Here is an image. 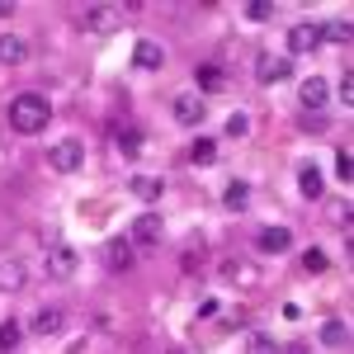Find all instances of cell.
Returning a JSON list of instances; mask_svg holds the SVG:
<instances>
[{
	"label": "cell",
	"mask_w": 354,
	"mask_h": 354,
	"mask_svg": "<svg viewBox=\"0 0 354 354\" xmlns=\"http://www.w3.org/2000/svg\"><path fill=\"white\" fill-rule=\"evenodd\" d=\"M53 123V104L43 100V95H15V104H10V128L15 133H24V137H33V133H43Z\"/></svg>",
	"instance_id": "1"
},
{
	"label": "cell",
	"mask_w": 354,
	"mask_h": 354,
	"mask_svg": "<svg viewBox=\"0 0 354 354\" xmlns=\"http://www.w3.org/2000/svg\"><path fill=\"white\" fill-rule=\"evenodd\" d=\"M255 81H260V85L293 81V57H283V53H265L260 62H255Z\"/></svg>",
	"instance_id": "2"
},
{
	"label": "cell",
	"mask_w": 354,
	"mask_h": 354,
	"mask_svg": "<svg viewBox=\"0 0 354 354\" xmlns=\"http://www.w3.org/2000/svg\"><path fill=\"white\" fill-rule=\"evenodd\" d=\"M81 24L90 28V33H118L123 10H118V5H90V10L81 15Z\"/></svg>",
	"instance_id": "3"
},
{
	"label": "cell",
	"mask_w": 354,
	"mask_h": 354,
	"mask_svg": "<svg viewBox=\"0 0 354 354\" xmlns=\"http://www.w3.org/2000/svg\"><path fill=\"white\" fill-rule=\"evenodd\" d=\"M81 161H85V147L76 142V137H66V142H57L53 151H48V165H53V170H62V175H71V170H81Z\"/></svg>",
	"instance_id": "4"
},
{
	"label": "cell",
	"mask_w": 354,
	"mask_h": 354,
	"mask_svg": "<svg viewBox=\"0 0 354 354\" xmlns=\"http://www.w3.org/2000/svg\"><path fill=\"white\" fill-rule=\"evenodd\" d=\"M317 48H322V28L317 24H293L288 28V53L283 57H307V53H317Z\"/></svg>",
	"instance_id": "5"
},
{
	"label": "cell",
	"mask_w": 354,
	"mask_h": 354,
	"mask_svg": "<svg viewBox=\"0 0 354 354\" xmlns=\"http://www.w3.org/2000/svg\"><path fill=\"white\" fill-rule=\"evenodd\" d=\"M76 270H81V255L71 245H53L48 250V274L53 279H76Z\"/></svg>",
	"instance_id": "6"
},
{
	"label": "cell",
	"mask_w": 354,
	"mask_h": 354,
	"mask_svg": "<svg viewBox=\"0 0 354 354\" xmlns=\"http://www.w3.org/2000/svg\"><path fill=\"white\" fill-rule=\"evenodd\" d=\"M175 123H185V128H198L203 118H208V104L198 100V95H175Z\"/></svg>",
	"instance_id": "7"
},
{
	"label": "cell",
	"mask_w": 354,
	"mask_h": 354,
	"mask_svg": "<svg viewBox=\"0 0 354 354\" xmlns=\"http://www.w3.org/2000/svg\"><path fill=\"white\" fill-rule=\"evenodd\" d=\"M288 245H293L288 227H260L255 232V250H265V255H288Z\"/></svg>",
	"instance_id": "8"
},
{
	"label": "cell",
	"mask_w": 354,
	"mask_h": 354,
	"mask_svg": "<svg viewBox=\"0 0 354 354\" xmlns=\"http://www.w3.org/2000/svg\"><path fill=\"white\" fill-rule=\"evenodd\" d=\"M165 236V222L156 218V213H142V218L133 222V232H128V241L133 245H156Z\"/></svg>",
	"instance_id": "9"
},
{
	"label": "cell",
	"mask_w": 354,
	"mask_h": 354,
	"mask_svg": "<svg viewBox=\"0 0 354 354\" xmlns=\"http://www.w3.org/2000/svg\"><path fill=\"white\" fill-rule=\"evenodd\" d=\"M298 100H302V109H312V113H322L330 104V85L322 81V76H307L298 90Z\"/></svg>",
	"instance_id": "10"
},
{
	"label": "cell",
	"mask_w": 354,
	"mask_h": 354,
	"mask_svg": "<svg viewBox=\"0 0 354 354\" xmlns=\"http://www.w3.org/2000/svg\"><path fill=\"white\" fill-rule=\"evenodd\" d=\"M62 326H66V312H62V307H43V312L28 322V330H33V335H57Z\"/></svg>",
	"instance_id": "11"
},
{
	"label": "cell",
	"mask_w": 354,
	"mask_h": 354,
	"mask_svg": "<svg viewBox=\"0 0 354 354\" xmlns=\"http://www.w3.org/2000/svg\"><path fill=\"white\" fill-rule=\"evenodd\" d=\"M161 62H165V48L151 43V38H142V43L133 48V66H142V71H156Z\"/></svg>",
	"instance_id": "12"
},
{
	"label": "cell",
	"mask_w": 354,
	"mask_h": 354,
	"mask_svg": "<svg viewBox=\"0 0 354 354\" xmlns=\"http://www.w3.org/2000/svg\"><path fill=\"white\" fill-rule=\"evenodd\" d=\"M24 279H28L24 260H5V265H0V293H19Z\"/></svg>",
	"instance_id": "13"
},
{
	"label": "cell",
	"mask_w": 354,
	"mask_h": 354,
	"mask_svg": "<svg viewBox=\"0 0 354 354\" xmlns=\"http://www.w3.org/2000/svg\"><path fill=\"white\" fill-rule=\"evenodd\" d=\"M104 265H109L113 274L133 270V241H109V250H104Z\"/></svg>",
	"instance_id": "14"
},
{
	"label": "cell",
	"mask_w": 354,
	"mask_h": 354,
	"mask_svg": "<svg viewBox=\"0 0 354 354\" xmlns=\"http://www.w3.org/2000/svg\"><path fill=\"white\" fill-rule=\"evenodd\" d=\"M128 189H133V198H142V203H156V198L165 194V185L156 180V175H133V185H128Z\"/></svg>",
	"instance_id": "15"
},
{
	"label": "cell",
	"mask_w": 354,
	"mask_h": 354,
	"mask_svg": "<svg viewBox=\"0 0 354 354\" xmlns=\"http://www.w3.org/2000/svg\"><path fill=\"white\" fill-rule=\"evenodd\" d=\"M24 57H28V43H24V38H15V33H0V62H5V66H19Z\"/></svg>",
	"instance_id": "16"
},
{
	"label": "cell",
	"mask_w": 354,
	"mask_h": 354,
	"mask_svg": "<svg viewBox=\"0 0 354 354\" xmlns=\"http://www.w3.org/2000/svg\"><path fill=\"white\" fill-rule=\"evenodd\" d=\"M222 274H232V283H241V288H255L260 283V274L250 270L245 260H222Z\"/></svg>",
	"instance_id": "17"
},
{
	"label": "cell",
	"mask_w": 354,
	"mask_h": 354,
	"mask_svg": "<svg viewBox=\"0 0 354 354\" xmlns=\"http://www.w3.org/2000/svg\"><path fill=\"white\" fill-rule=\"evenodd\" d=\"M198 90H203V95H218V90H227L222 66H213V62H208V66H198Z\"/></svg>",
	"instance_id": "18"
},
{
	"label": "cell",
	"mask_w": 354,
	"mask_h": 354,
	"mask_svg": "<svg viewBox=\"0 0 354 354\" xmlns=\"http://www.w3.org/2000/svg\"><path fill=\"white\" fill-rule=\"evenodd\" d=\"M222 203H227L232 213H241L245 203H250V185H241V180H232V185L222 189Z\"/></svg>",
	"instance_id": "19"
},
{
	"label": "cell",
	"mask_w": 354,
	"mask_h": 354,
	"mask_svg": "<svg viewBox=\"0 0 354 354\" xmlns=\"http://www.w3.org/2000/svg\"><path fill=\"white\" fill-rule=\"evenodd\" d=\"M317 28H322V43H350L354 38L350 19H330V24H317Z\"/></svg>",
	"instance_id": "20"
},
{
	"label": "cell",
	"mask_w": 354,
	"mask_h": 354,
	"mask_svg": "<svg viewBox=\"0 0 354 354\" xmlns=\"http://www.w3.org/2000/svg\"><path fill=\"white\" fill-rule=\"evenodd\" d=\"M189 161L194 165H213L218 161V142H213V137H198V142L189 147Z\"/></svg>",
	"instance_id": "21"
},
{
	"label": "cell",
	"mask_w": 354,
	"mask_h": 354,
	"mask_svg": "<svg viewBox=\"0 0 354 354\" xmlns=\"http://www.w3.org/2000/svg\"><path fill=\"white\" fill-rule=\"evenodd\" d=\"M322 340H326L330 350H345V345H350V326H345V322H326V326H322Z\"/></svg>",
	"instance_id": "22"
},
{
	"label": "cell",
	"mask_w": 354,
	"mask_h": 354,
	"mask_svg": "<svg viewBox=\"0 0 354 354\" xmlns=\"http://www.w3.org/2000/svg\"><path fill=\"white\" fill-rule=\"evenodd\" d=\"M298 189L307 194V198H317V194H322V175H317L312 165H302V170H298Z\"/></svg>",
	"instance_id": "23"
},
{
	"label": "cell",
	"mask_w": 354,
	"mask_h": 354,
	"mask_svg": "<svg viewBox=\"0 0 354 354\" xmlns=\"http://www.w3.org/2000/svg\"><path fill=\"white\" fill-rule=\"evenodd\" d=\"M118 147H123L128 156H142V147H147V137L137 133V128H123V133H118Z\"/></svg>",
	"instance_id": "24"
},
{
	"label": "cell",
	"mask_w": 354,
	"mask_h": 354,
	"mask_svg": "<svg viewBox=\"0 0 354 354\" xmlns=\"http://www.w3.org/2000/svg\"><path fill=\"white\" fill-rule=\"evenodd\" d=\"M270 15H274L270 0H250V5H245V19H250V24H270Z\"/></svg>",
	"instance_id": "25"
},
{
	"label": "cell",
	"mask_w": 354,
	"mask_h": 354,
	"mask_svg": "<svg viewBox=\"0 0 354 354\" xmlns=\"http://www.w3.org/2000/svg\"><path fill=\"white\" fill-rule=\"evenodd\" d=\"M250 133V118H245V113H232V118H227V137H245Z\"/></svg>",
	"instance_id": "26"
},
{
	"label": "cell",
	"mask_w": 354,
	"mask_h": 354,
	"mask_svg": "<svg viewBox=\"0 0 354 354\" xmlns=\"http://www.w3.org/2000/svg\"><path fill=\"white\" fill-rule=\"evenodd\" d=\"M15 345H19V326L5 322V326H0V350H15Z\"/></svg>",
	"instance_id": "27"
},
{
	"label": "cell",
	"mask_w": 354,
	"mask_h": 354,
	"mask_svg": "<svg viewBox=\"0 0 354 354\" xmlns=\"http://www.w3.org/2000/svg\"><path fill=\"white\" fill-rule=\"evenodd\" d=\"M340 104H345V109L354 104V71H345V76H340Z\"/></svg>",
	"instance_id": "28"
},
{
	"label": "cell",
	"mask_w": 354,
	"mask_h": 354,
	"mask_svg": "<svg viewBox=\"0 0 354 354\" xmlns=\"http://www.w3.org/2000/svg\"><path fill=\"white\" fill-rule=\"evenodd\" d=\"M279 345H274L270 335H250V354H274Z\"/></svg>",
	"instance_id": "29"
},
{
	"label": "cell",
	"mask_w": 354,
	"mask_h": 354,
	"mask_svg": "<svg viewBox=\"0 0 354 354\" xmlns=\"http://www.w3.org/2000/svg\"><path fill=\"white\" fill-rule=\"evenodd\" d=\"M302 265H307L312 274H322V270H326V255H322V250H307V255H302Z\"/></svg>",
	"instance_id": "30"
},
{
	"label": "cell",
	"mask_w": 354,
	"mask_h": 354,
	"mask_svg": "<svg viewBox=\"0 0 354 354\" xmlns=\"http://www.w3.org/2000/svg\"><path fill=\"white\" fill-rule=\"evenodd\" d=\"M335 170H340V180H350V175H354V165H350V151H345V147H340V156H335Z\"/></svg>",
	"instance_id": "31"
},
{
	"label": "cell",
	"mask_w": 354,
	"mask_h": 354,
	"mask_svg": "<svg viewBox=\"0 0 354 354\" xmlns=\"http://www.w3.org/2000/svg\"><path fill=\"white\" fill-rule=\"evenodd\" d=\"M222 326H227V330H241L245 326V312H227V317H222Z\"/></svg>",
	"instance_id": "32"
},
{
	"label": "cell",
	"mask_w": 354,
	"mask_h": 354,
	"mask_svg": "<svg viewBox=\"0 0 354 354\" xmlns=\"http://www.w3.org/2000/svg\"><path fill=\"white\" fill-rule=\"evenodd\" d=\"M5 15H15V5H10V0H0V19H5Z\"/></svg>",
	"instance_id": "33"
},
{
	"label": "cell",
	"mask_w": 354,
	"mask_h": 354,
	"mask_svg": "<svg viewBox=\"0 0 354 354\" xmlns=\"http://www.w3.org/2000/svg\"><path fill=\"white\" fill-rule=\"evenodd\" d=\"M170 354H185V350H170Z\"/></svg>",
	"instance_id": "34"
}]
</instances>
